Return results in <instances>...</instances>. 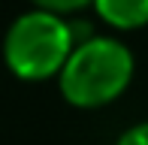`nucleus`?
I'll return each instance as SVG.
<instances>
[{
    "instance_id": "f257e3e1",
    "label": "nucleus",
    "mask_w": 148,
    "mask_h": 145,
    "mask_svg": "<svg viewBox=\"0 0 148 145\" xmlns=\"http://www.w3.org/2000/svg\"><path fill=\"white\" fill-rule=\"evenodd\" d=\"M136 76V57L118 34H97L79 39L60 76L55 79L64 103L73 109H103L127 94Z\"/></svg>"
},
{
    "instance_id": "7ed1b4c3",
    "label": "nucleus",
    "mask_w": 148,
    "mask_h": 145,
    "mask_svg": "<svg viewBox=\"0 0 148 145\" xmlns=\"http://www.w3.org/2000/svg\"><path fill=\"white\" fill-rule=\"evenodd\" d=\"M91 9L109 34H133L148 27V0H94Z\"/></svg>"
},
{
    "instance_id": "20e7f679",
    "label": "nucleus",
    "mask_w": 148,
    "mask_h": 145,
    "mask_svg": "<svg viewBox=\"0 0 148 145\" xmlns=\"http://www.w3.org/2000/svg\"><path fill=\"white\" fill-rule=\"evenodd\" d=\"M30 6H39V9H49V12H58V15H76L82 9H91L94 0H30Z\"/></svg>"
},
{
    "instance_id": "f03ea898",
    "label": "nucleus",
    "mask_w": 148,
    "mask_h": 145,
    "mask_svg": "<svg viewBox=\"0 0 148 145\" xmlns=\"http://www.w3.org/2000/svg\"><path fill=\"white\" fill-rule=\"evenodd\" d=\"M76 49V30L66 15L30 6L12 18L3 34V64L18 82H51L60 76L70 51Z\"/></svg>"
},
{
    "instance_id": "39448f33",
    "label": "nucleus",
    "mask_w": 148,
    "mask_h": 145,
    "mask_svg": "<svg viewBox=\"0 0 148 145\" xmlns=\"http://www.w3.org/2000/svg\"><path fill=\"white\" fill-rule=\"evenodd\" d=\"M115 145H148V121H136L127 130H121Z\"/></svg>"
}]
</instances>
